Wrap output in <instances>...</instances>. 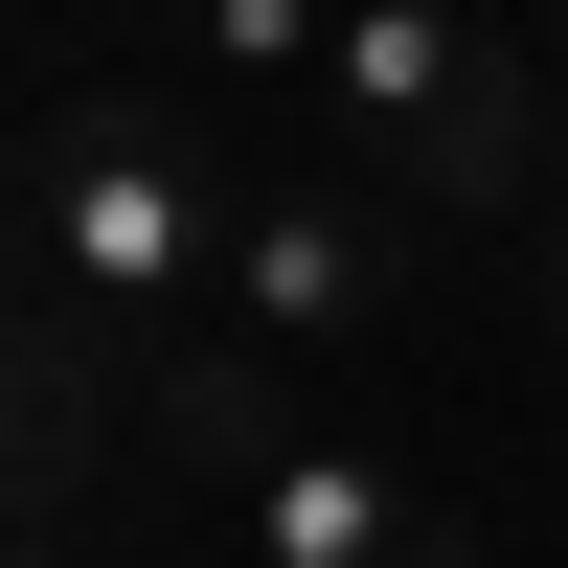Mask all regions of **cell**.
I'll return each mask as SVG.
<instances>
[{
  "label": "cell",
  "mask_w": 568,
  "mask_h": 568,
  "mask_svg": "<svg viewBox=\"0 0 568 568\" xmlns=\"http://www.w3.org/2000/svg\"><path fill=\"white\" fill-rule=\"evenodd\" d=\"M69 500H91V364L45 342L23 296H0V546H23V524H69Z\"/></svg>",
  "instance_id": "5"
},
{
  "label": "cell",
  "mask_w": 568,
  "mask_h": 568,
  "mask_svg": "<svg viewBox=\"0 0 568 568\" xmlns=\"http://www.w3.org/2000/svg\"><path fill=\"white\" fill-rule=\"evenodd\" d=\"M227 500H251V546H273V568H500L478 524H455V500H409L364 433H273Z\"/></svg>",
  "instance_id": "4"
},
{
  "label": "cell",
  "mask_w": 568,
  "mask_h": 568,
  "mask_svg": "<svg viewBox=\"0 0 568 568\" xmlns=\"http://www.w3.org/2000/svg\"><path fill=\"white\" fill-rule=\"evenodd\" d=\"M23 227H45V273L91 296V342H205V296H227V182H205V136L160 114V91H69V114L23 136Z\"/></svg>",
  "instance_id": "2"
},
{
  "label": "cell",
  "mask_w": 568,
  "mask_h": 568,
  "mask_svg": "<svg viewBox=\"0 0 568 568\" xmlns=\"http://www.w3.org/2000/svg\"><path fill=\"white\" fill-rule=\"evenodd\" d=\"M0 45H23V0H0Z\"/></svg>",
  "instance_id": "9"
},
{
  "label": "cell",
  "mask_w": 568,
  "mask_h": 568,
  "mask_svg": "<svg viewBox=\"0 0 568 568\" xmlns=\"http://www.w3.org/2000/svg\"><path fill=\"white\" fill-rule=\"evenodd\" d=\"M500 273H524V318H546V342H568V136H546V205L500 227Z\"/></svg>",
  "instance_id": "7"
},
{
  "label": "cell",
  "mask_w": 568,
  "mask_h": 568,
  "mask_svg": "<svg viewBox=\"0 0 568 568\" xmlns=\"http://www.w3.org/2000/svg\"><path fill=\"white\" fill-rule=\"evenodd\" d=\"M318 45H342V0H205V69H251V91H296Z\"/></svg>",
  "instance_id": "6"
},
{
  "label": "cell",
  "mask_w": 568,
  "mask_h": 568,
  "mask_svg": "<svg viewBox=\"0 0 568 568\" xmlns=\"http://www.w3.org/2000/svg\"><path fill=\"white\" fill-rule=\"evenodd\" d=\"M387 296H409V205H364V182H251V205H227V296H205V342H251V364H342V342H387Z\"/></svg>",
  "instance_id": "3"
},
{
  "label": "cell",
  "mask_w": 568,
  "mask_h": 568,
  "mask_svg": "<svg viewBox=\"0 0 568 568\" xmlns=\"http://www.w3.org/2000/svg\"><path fill=\"white\" fill-rule=\"evenodd\" d=\"M318 114H342V160H364V205H409V227H524L546 205V69L478 23V0H342V45H318Z\"/></svg>",
  "instance_id": "1"
},
{
  "label": "cell",
  "mask_w": 568,
  "mask_h": 568,
  "mask_svg": "<svg viewBox=\"0 0 568 568\" xmlns=\"http://www.w3.org/2000/svg\"><path fill=\"white\" fill-rule=\"evenodd\" d=\"M0 568H69V524H23V546H0Z\"/></svg>",
  "instance_id": "8"
}]
</instances>
